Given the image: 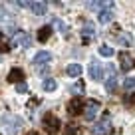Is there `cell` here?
Returning a JSON list of instances; mask_svg holds the SVG:
<instances>
[{
  "instance_id": "obj_1",
  "label": "cell",
  "mask_w": 135,
  "mask_h": 135,
  "mask_svg": "<svg viewBox=\"0 0 135 135\" xmlns=\"http://www.w3.org/2000/svg\"><path fill=\"white\" fill-rule=\"evenodd\" d=\"M44 129L48 131L50 135H56V133H60V129H62V121H60L58 117H56L54 113H48V115H44Z\"/></svg>"
},
{
  "instance_id": "obj_2",
  "label": "cell",
  "mask_w": 135,
  "mask_h": 135,
  "mask_svg": "<svg viewBox=\"0 0 135 135\" xmlns=\"http://www.w3.org/2000/svg\"><path fill=\"white\" fill-rule=\"evenodd\" d=\"M99 107H101V103H99L97 99H88V101H85L84 117L88 119V121H93V119H95V115L99 113Z\"/></svg>"
},
{
  "instance_id": "obj_3",
  "label": "cell",
  "mask_w": 135,
  "mask_h": 135,
  "mask_svg": "<svg viewBox=\"0 0 135 135\" xmlns=\"http://www.w3.org/2000/svg\"><path fill=\"white\" fill-rule=\"evenodd\" d=\"M12 46H22V48H30L32 46V38L26 32H16L12 40Z\"/></svg>"
},
{
  "instance_id": "obj_4",
  "label": "cell",
  "mask_w": 135,
  "mask_h": 135,
  "mask_svg": "<svg viewBox=\"0 0 135 135\" xmlns=\"http://www.w3.org/2000/svg\"><path fill=\"white\" fill-rule=\"evenodd\" d=\"M52 62V54L50 52H38L34 56V66L36 68H42V66H48Z\"/></svg>"
},
{
  "instance_id": "obj_5",
  "label": "cell",
  "mask_w": 135,
  "mask_h": 135,
  "mask_svg": "<svg viewBox=\"0 0 135 135\" xmlns=\"http://www.w3.org/2000/svg\"><path fill=\"white\" fill-rule=\"evenodd\" d=\"M91 131H93V135H105L109 131V115H105L99 123H95Z\"/></svg>"
},
{
  "instance_id": "obj_6",
  "label": "cell",
  "mask_w": 135,
  "mask_h": 135,
  "mask_svg": "<svg viewBox=\"0 0 135 135\" xmlns=\"http://www.w3.org/2000/svg\"><path fill=\"white\" fill-rule=\"evenodd\" d=\"M89 76H91L95 81L103 80V68H101L99 62H91V64H89Z\"/></svg>"
},
{
  "instance_id": "obj_7",
  "label": "cell",
  "mask_w": 135,
  "mask_h": 135,
  "mask_svg": "<svg viewBox=\"0 0 135 135\" xmlns=\"http://www.w3.org/2000/svg\"><path fill=\"white\" fill-rule=\"evenodd\" d=\"M84 109V101L80 97H74L70 103H68V113L70 115H80V111Z\"/></svg>"
},
{
  "instance_id": "obj_8",
  "label": "cell",
  "mask_w": 135,
  "mask_h": 135,
  "mask_svg": "<svg viewBox=\"0 0 135 135\" xmlns=\"http://www.w3.org/2000/svg\"><path fill=\"white\" fill-rule=\"evenodd\" d=\"M97 36V32H95V28H93V24L91 22H85V26H84V30H81V38H84V42L88 44L91 38H95Z\"/></svg>"
},
{
  "instance_id": "obj_9",
  "label": "cell",
  "mask_w": 135,
  "mask_h": 135,
  "mask_svg": "<svg viewBox=\"0 0 135 135\" xmlns=\"http://www.w3.org/2000/svg\"><path fill=\"white\" fill-rule=\"evenodd\" d=\"M30 10H32V14H36V16H44V14L48 12V4L46 2H30Z\"/></svg>"
},
{
  "instance_id": "obj_10",
  "label": "cell",
  "mask_w": 135,
  "mask_h": 135,
  "mask_svg": "<svg viewBox=\"0 0 135 135\" xmlns=\"http://www.w3.org/2000/svg\"><path fill=\"white\" fill-rule=\"evenodd\" d=\"M22 80H24V72L20 68H12L8 74V81L10 84H22Z\"/></svg>"
},
{
  "instance_id": "obj_11",
  "label": "cell",
  "mask_w": 135,
  "mask_h": 135,
  "mask_svg": "<svg viewBox=\"0 0 135 135\" xmlns=\"http://www.w3.org/2000/svg\"><path fill=\"white\" fill-rule=\"evenodd\" d=\"M119 58H121V70H123V72H129V70H133V68H135V60L129 58L127 54H121Z\"/></svg>"
},
{
  "instance_id": "obj_12",
  "label": "cell",
  "mask_w": 135,
  "mask_h": 135,
  "mask_svg": "<svg viewBox=\"0 0 135 135\" xmlns=\"http://www.w3.org/2000/svg\"><path fill=\"white\" fill-rule=\"evenodd\" d=\"M12 20H14L12 14H10L4 6H0V26H4V24H10V26H12Z\"/></svg>"
},
{
  "instance_id": "obj_13",
  "label": "cell",
  "mask_w": 135,
  "mask_h": 135,
  "mask_svg": "<svg viewBox=\"0 0 135 135\" xmlns=\"http://www.w3.org/2000/svg\"><path fill=\"white\" fill-rule=\"evenodd\" d=\"M97 20H99L101 24H109V22L113 20V14H111V10H107V8L99 10V14H97Z\"/></svg>"
},
{
  "instance_id": "obj_14",
  "label": "cell",
  "mask_w": 135,
  "mask_h": 135,
  "mask_svg": "<svg viewBox=\"0 0 135 135\" xmlns=\"http://www.w3.org/2000/svg\"><path fill=\"white\" fill-rule=\"evenodd\" d=\"M66 74L72 78H80L81 76V66L80 64H70V66L66 68Z\"/></svg>"
},
{
  "instance_id": "obj_15",
  "label": "cell",
  "mask_w": 135,
  "mask_h": 135,
  "mask_svg": "<svg viewBox=\"0 0 135 135\" xmlns=\"http://www.w3.org/2000/svg\"><path fill=\"white\" fill-rule=\"evenodd\" d=\"M64 133H66V135H80L81 127L78 125V123H68V125L64 127Z\"/></svg>"
},
{
  "instance_id": "obj_16",
  "label": "cell",
  "mask_w": 135,
  "mask_h": 135,
  "mask_svg": "<svg viewBox=\"0 0 135 135\" xmlns=\"http://www.w3.org/2000/svg\"><path fill=\"white\" fill-rule=\"evenodd\" d=\"M50 36H52V28L50 26H42V28L38 30V40L40 42H46Z\"/></svg>"
},
{
  "instance_id": "obj_17",
  "label": "cell",
  "mask_w": 135,
  "mask_h": 135,
  "mask_svg": "<svg viewBox=\"0 0 135 135\" xmlns=\"http://www.w3.org/2000/svg\"><path fill=\"white\" fill-rule=\"evenodd\" d=\"M119 44H121V46H125V48L133 46V36H131V34H127V32L119 34Z\"/></svg>"
},
{
  "instance_id": "obj_18",
  "label": "cell",
  "mask_w": 135,
  "mask_h": 135,
  "mask_svg": "<svg viewBox=\"0 0 135 135\" xmlns=\"http://www.w3.org/2000/svg\"><path fill=\"white\" fill-rule=\"evenodd\" d=\"M84 89H85V85H84V81L80 80V81H76V84H74L72 88H70V91H72L74 95L78 97V95H81V93H84Z\"/></svg>"
},
{
  "instance_id": "obj_19",
  "label": "cell",
  "mask_w": 135,
  "mask_h": 135,
  "mask_svg": "<svg viewBox=\"0 0 135 135\" xmlns=\"http://www.w3.org/2000/svg\"><path fill=\"white\" fill-rule=\"evenodd\" d=\"M42 88H44V91H54V89L58 88V84H56V80H52V78H48V80H44Z\"/></svg>"
},
{
  "instance_id": "obj_20",
  "label": "cell",
  "mask_w": 135,
  "mask_h": 135,
  "mask_svg": "<svg viewBox=\"0 0 135 135\" xmlns=\"http://www.w3.org/2000/svg\"><path fill=\"white\" fill-rule=\"evenodd\" d=\"M20 127H22V119H20V117H16V119L12 121V125L8 127V133H10V135L18 133V131H20Z\"/></svg>"
},
{
  "instance_id": "obj_21",
  "label": "cell",
  "mask_w": 135,
  "mask_h": 135,
  "mask_svg": "<svg viewBox=\"0 0 135 135\" xmlns=\"http://www.w3.org/2000/svg\"><path fill=\"white\" fill-rule=\"evenodd\" d=\"M113 54H115V50L111 46H99V56H103V58H111Z\"/></svg>"
},
{
  "instance_id": "obj_22",
  "label": "cell",
  "mask_w": 135,
  "mask_h": 135,
  "mask_svg": "<svg viewBox=\"0 0 135 135\" xmlns=\"http://www.w3.org/2000/svg\"><path fill=\"white\" fill-rule=\"evenodd\" d=\"M115 88H117V80H115V76L107 78V81H105V89H107V91H115Z\"/></svg>"
},
{
  "instance_id": "obj_23",
  "label": "cell",
  "mask_w": 135,
  "mask_h": 135,
  "mask_svg": "<svg viewBox=\"0 0 135 135\" xmlns=\"http://www.w3.org/2000/svg\"><path fill=\"white\" fill-rule=\"evenodd\" d=\"M52 26H54L56 30H60V32H66V24H64L60 18H54V20H52Z\"/></svg>"
},
{
  "instance_id": "obj_24",
  "label": "cell",
  "mask_w": 135,
  "mask_h": 135,
  "mask_svg": "<svg viewBox=\"0 0 135 135\" xmlns=\"http://www.w3.org/2000/svg\"><path fill=\"white\" fill-rule=\"evenodd\" d=\"M123 88H125V89H135V78H125Z\"/></svg>"
},
{
  "instance_id": "obj_25",
  "label": "cell",
  "mask_w": 135,
  "mask_h": 135,
  "mask_svg": "<svg viewBox=\"0 0 135 135\" xmlns=\"http://www.w3.org/2000/svg\"><path fill=\"white\" fill-rule=\"evenodd\" d=\"M123 101H125V105H133L135 103V93H127V95L123 97Z\"/></svg>"
},
{
  "instance_id": "obj_26",
  "label": "cell",
  "mask_w": 135,
  "mask_h": 135,
  "mask_svg": "<svg viewBox=\"0 0 135 135\" xmlns=\"http://www.w3.org/2000/svg\"><path fill=\"white\" fill-rule=\"evenodd\" d=\"M88 8L89 10H101L103 8V2H88Z\"/></svg>"
},
{
  "instance_id": "obj_27",
  "label": "cell",
  "mask_w": 135,
  "mask_h": 135,
  "mask_svg": "<svg viewBox=\"0 0 135 135\" xmlns=\"http://www.w3.org/2000/svg\"><path fill=\"white\" fill-rule=\"evenodd\" d=\"M28 91V85L22 81V84H16V93H26Z\"/></svg>"
},
{
  "instance_id": "obj_28",
  "label": "cell",
  "mask_w": 135,
  "mask_h": 135,
  "mask_svg": "<svg viewBox=\"0 0 135 135\" xmlns=\"http://www.w3.org/2000/svg\"><path fill=\"white\" fill-rule=\"evenodd\" d=\"M2 44H6V40H4V34L0 32V46H2Z\"/></svg>"
},
{
  "instance_id": "obj_29",
  "label": "cell",
  "mask_w": 135,
  "mask_h": 135,
  "mask_svg": "<svg viewBox=\"0 0 135 135\" xmlns=\"http://www.w3.org/2000/svg\"><path fill=\"white\" fill-rule=\"evenodd\" d=\"M26 135H40L38 131H30V133H26Z\"/></svg>"
}]
</instances>
